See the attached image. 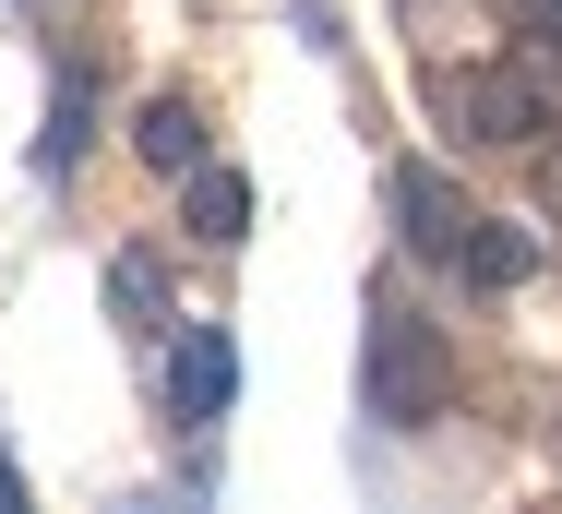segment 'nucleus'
<instances>
[{"instance_id": "3", "label": "nucleus", "mask_w": 562, "mask_h": 514, "mask_svg": "<svg viewBox=\"0 0 562 514\" xmlns=\"http://www.w3.org/2000/svg\"><path fill=\"white\" fill-rule=\"evenodd\" d=\"M395 227H407V252H431V264H467V239H479V215H467V192H454L443 168H395Z\"/></svg>"}, {"instance_id": "8", "label": "nucleus", "mask_w": 562, "mask_h": 514, "mask_svg": "<svg viewBox=\"0 0 562 514\" xmlns=\"http://www.w3.org/2000/svg\"><path fill=\"white\" fill-rule=\"evenodd\" d=\"M72 144H85V85H60V97H48V144H36V168L60 180V168H72Z\"/></svg>"}, {"instance_id": "7", "label": "nucleus", "mask_w": 562, "mask_h": 514, "mask_svg": "<svg viewBox=\"0 0 562 514\" xmlns=\"http://www.w3.org/2000/svg\"><path fill=\"white\" fill-rule=\"evenodd\" d=\"M192 227H204V239H251V180H239V168H192Z\"/></svg>"}, {"instance_id": "2", "label": "nucleus", "mask_w": 562, "mask_h": 514, "mask_svg": "<svg viewBox=\"0 0 562 514\" xmlns=\"http://www.w3.org/2000/svg\"><path fill=\"white\" fill-rule=\"evenodd\" d=\"M431 120L467 144H539L551 132V85L527 60H443L431 72Z\"/></svg>"}, {"instance_id": "4", "label": "nucleus", "mask_w": 562, "mask_h": 514, "mask_svg": "<svg viewBox=\"0 0 562 514\" xmlns=\"http://www.w3.org/2000/svg\"><path fill=\"white\" fill-rule=\"evenodd\" d=\"M227 395H239L227 323H180V347H168V418H227Z\"/></svg>"}, {"instance_id": "1", "label": "nucleus", "mask_w": 562, "mask_h": 514, "mask_svg": "<svg viewBox=\"0 0 562 514\" xmlns=\"http://www.w3.org/2000/svg\"><path fill=\"white\" fill-rule=\"evenodd\" d=\"M359 395H371L383 431H431V418H443L454 359H443V335L407 300H371V323H359Z\"/></svg>"}, {"instance_id": "5", "label": "nucleus", "mask_w": 562, "mask_h": 514, "mask_svg": "<svg viewBox=\"0 0 562 514\" xmlns=\"http://www.w3.org/2000/svg\"><path fill=\"white\" fill-rule=\"evenodd\" d=\"M132 144H144L156 180H180V168H204V108H192V97H156L144 120H132Z\"/></svg>"}, {"instance_id": "6", "label": "nucleus", "mask_w": 562, "mask_h": 514, "mask_svg": "<svg viewBox=\"0 0 562 514\" xmlns=\"http://www.w3.org/2000/svg\"><path fill=\"white\" fill-rule=\"evenodd\" d=\"M527 264H539V239L479 215V239H467V264H454V276H467V288H527Z\"/></svg>"}, {"instance_id": "9", "label": "nucleus", "mask_w": 562, "mask_h": 514, "mask_svg": "<svg viewBox=\"0 0 562 514\" xmlns=\"http://www.w3.org/2000/svg\"><path fill=\"white\" fill-rule=\"evenodd\" d=\"M491 12H503V24H527L539 48H562V0H491Z\"/></svg>"}]
</instances>
